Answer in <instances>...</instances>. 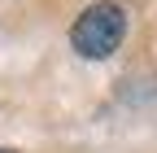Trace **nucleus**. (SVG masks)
I'll return each mask as SVG.
<instances>
[{"label": "nucleus", "instance_id": "f257e3e1", "mask_svg": "<svg viewBox=\"0 0 157 153\" xmlns=\"http://www.w3.org/2000/svg\"><path fill=\"white\" fill-rule=\"evenodd\" d=\"M122 35H127V13L118 5H109V0H101V5H87L74 18L70 44H74V53L101 61V57H109L118 44H122Z\"/></svg>", "mask_w": 157, "mask_h": 153}, {"label": "nucleus", "instance_id": "f03ea898", "mask_svg": "<svg viewBox=\"0 0 157 153\" xmlns=\"http://www.w3.org/2000/svg\"><path fill=\"white\" fill-rule=\"evenodd\" d=\"M0 153H9V149H0Z\"/></svg>", "mask_w": 157, "mask_h": 153}]
</instances>
